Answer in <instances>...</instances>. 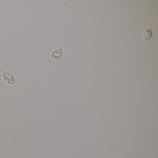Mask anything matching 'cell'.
Returning <instances> with one entry per match:
<instances>
[{"label": "cell", "mask_w": 158, "mask_h": 158, "mask_svg": "<svg viewBox=\"0 0 158 158\" xmlns=\"http://www.w3.org/2000/svg\"><path fill=\"white\" fill-rule=\"evenodd\" d=\"M63 54V50L62 48H60L59 49H56V50H54L51 55V57L53 60L57 61L59 60L60 58L62 57Z\"/></svg>", "instance_id": "2"}, {"label": "cell", "mask_w": 158, "mask_h": 158, "mask_svg": "<svg viewBox=\"0 0 158 158\" xmlns=\"http://www.w3.org/2000/svg\"><path fill=\"white\" fill-rule=\"evenodd\" d=\"M2 76L4 81L8 85H13L15 83V76L10 72L3 70L2 72Z\"/></svg>", "instance_id": "1"}, {"label": "cell", "mask_w": 158, "mask_h": 158, "mask_svg": "<svg viewBox=\"0 0 158 158\" xmlns=\"http://www.w3.org/2000/svg\"><path fill=\"white\" fill-rule=\"evenodd\" d=\"M152 37V32L151 29H146L143 34V39L144 41H149Z\"/></svg>", "instance_id": "3"}]
</instances>
